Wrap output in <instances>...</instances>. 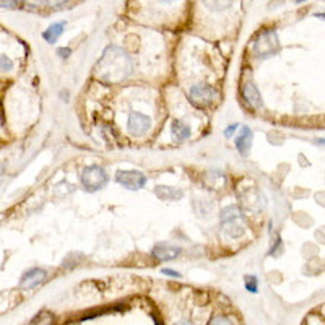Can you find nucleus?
<instances>
[{
    "instance_id": "1",
    "label": "nucleus",
    "mask_w": 325,
    "mask_h": 325,
    "mask_svg": "<svg viewBox=\"0 0 325 325\" xmlns=\"http://www.w3.org/2000/svg\"><path fill=\"white\" fill-rule=\"evenodd\" d=\"M132 59L127 52L117 47L109 46L103 52L99 62L94 67V75L98 80L109 83V85H119L130 77L132 73Z\"/></svg>"
},
{
    "instance_id": "2",
    "label": "nucleus",
    "mask_w": 325,
    "mask_h": 325,
    "mask_svg": "<svg viewBox=\"0 0 325 325\" xmlns=\"http://www.w3.org/2000/svg\"><path fill=\"white\" fill-rule=\"evenodd\" d=\"M252 52H254V56L259 59H267L270 56H275L277 52H280V41H278V34L275 33V30L262 31L257 36V39L254 41Z\"/></svg>"
},
{
    "instance_id": "3",
    "label": "nucleus",
    "mask_w": 325,
    "mask_h": 325,
    "mask_svg": "<svg viewBox=\"0 0 325 325\" xmlns=\"http://www.w3.org/2000/svg\"><path fill=\"white\" fill-rule=\"evenodd\" d=\"M109 178L104 168L98 164H93V166H86V168L82 171L80 174V182L86 192H96V190H101L104 186L108 184Z\"/></svg>"
},
{
    "instance_id": "4",
    "label": "nucleus",
    "mask_w": 325,
    "mask_h": 325,
    "mask_svg": "<svg viewBox=\"0 0 325 325\" xmlns=\"http://www.w3.org/2000/svg\"><path fill=\"white\" fill-rule=\"evenodd\" d=\"M116 181L127 190H140L146 184V176L135 169H119L116 172Z\"/></svg>"
},
{
    "instance_id": "5",
    "label": "nucleus",
    "mask_w": 325,
    "mask_h": 325,
    "mask_svg": "<svg viewBox=\"0 0 325 325\" xmlns=\"http://www.w3.org/2000/svg\"><path fill=\"white\" fill-rule=\"evenodd\" d=\"M189 98L192 101V104L197 108H205L208 104H212L216 98V90L213 86L205 85V83H198L194 85L189 91Z\"/></svg>"
},
{
    "instance_id": "6",
    "label": "nucleus",
    "mask_w": 325,
    "mask_h": 325,
    "mask_svg": "<svg viewBox=\"0 0 325 325\" xmlns=\"http://www.w3.org/2000/svg\"><path fill=\"white\" fill-rule=\"evenodd\" d=\"M152 127V119L145 116L142 112H132L129 116V122H127V130L130 135L134 137H142L145 135Z\"/></svg>"
},
{
    "instance_id": "7",
    "label": "nucleus",
    "mask_w": 325,
    "mask_h": 325,
    "mask_svg": "<svg viewBox=\"0 0 325 325\" xmlns=\"http://www.w3.org/2000/svg\"><path fill=\"white\" fill-rule=\"evenodd\" d=\"M47 278V271L42 268H31L28 271H24L21 280H20V289L23 291H30V289L39 286L44 280Z\"/></svg>"
},
{
    "instance_id": "8",
    "label": "nucleus",
    "mask_w": 325,
    "mask_h": 325,
    "mask_svg": "<svg viewBox=\"0 0 325 325\" xmlns=\"http://www.w3.org/2000/svg\"><path fill=\"white\" fill-rule=\"evenodd\" d=\"M182 252V249L179 247V245L176 244H169V242H160L156 244L152 254L153 257H156L158 260H163V262H169V260H174L176 257H179V254Z\"/></svg>"
},
{
    "instance_id": "9",
    "label": "nucleus",
    "mask_w": 325,
    "mask_h": 325,
    "mask_svg": "<svg viewBox=\"0 0 325 325\" xmlns=\"http://www.w3.org/2000/svg\"><path fill=\"white\" fill-rule=\"evenodd\" d=\"M252 142H254V132L251 130V127L242 126V127H241V132L238 134V137H236V140H234V143H236V148H238V152H239L242 156H247L249 152H251Z\"/></svg>"
},
{
    "instance_id": "10",
    "label": "nucleus",
    "mask_w": 325,
    "mask_h": 325,
    "mask_svg": "<svg viewBox=\"0 0 325 325\" xmlns=\"http://www.w3.org/2000/svg\"><path fill=\"white\" fill-rule=\"evenodd\" d=\"M242 96H244L245 103H247L252 109H259V108H262V96H260V91H259V88H257L256 85H254L252 82L244 83V86H242Z\"/></svg>"
},
{
    "instance_id": "11",
    "label": "nucleus",
    "mask_w": 325,
    "mask_h": 325,
    "mask_svg": "<svg viewBox=\"0 0 325 325\" xmlns=\"http://www.w3.org/2000/svg\"><path fill=\"white\" fill-rule=\"evenodd\" d=\"M171 130H172V137L178 143L186 142V140L190 137V127L187 124H184L182 120H178V119L172 120Z\"/></svg>"
},
{
    "instance_id": "12",
    "label": "nucleus",
    "mask_w": 325,
    "mask_h": 325,
    "mask_svg": "<svg viewBox=\"0 0 325 325\" xmlns=\"http://www.w3.org/2000/svg\"><path fill=\"white\" fill-rule=\"evenodd\" d=\"M64 30H65V21H62V23H54V24H51L49 28L42 33V38L46 39L49 44H56L57 39H59L60 36H62Z\"/></svg>"
},
{
    "instance_id": "13",
    "label": "nucleus",
    "mask_w": 325,
    "mask_h": 325,
    "mask_svg": "<svg viewBox=\"0 0 325 325\" xmlns=\"http://www.w3.org/2000/svg\"><path fill=\"white\" fill-rule=\"evenodd\" d=\"M156 195L163 200H179L182 197V190L178 187H168V186H158Z\"/></svg>"
},
{
    "instance_id": "14",
    "label": "nucleus",
    "mask_w": 325,
    "mask_h": 325,
    "mask_svg": "<svg viewBox=\"0 0 325 325\" xmlns=\"http://www.w3.org/2000/svg\"><path fill=\"white\" fill-rule=\"evenodd\" d=\"M241 215L242 213H241V210H239L238 205H231L228 208H223V212H221V223H223V226L238 221V219H241Z\"/></svg>"
},
{
    "instance_id": "15",
    "label": "nucleus",
    "mask_w": 325,
    "mask_h": 325,
    "mask_svg": "<svg viewBox=\"0 0 325 325\" xmlns=\"http://www.w3.org/2000/svg\"><path fill=\"white\" fill-rule=\"evenodd\" d=\"M244 285H245V289H247L249 293H257L259 291V280H257V277L245 275L244 277Z\"/></svg>"
},
{
    "instance_id": "16",
    "label": "nucleus",
    "mask_w": 325,
    "mask_h": 325,
    "mask_svg": "<svg viewBox=\"0 0 325 325\" xmlns=\"http://www.w3.org/2000/svg\"><path fill=\"white\" fill-rule=\"evenodd\" d=\"M13 68V60L7 56H0V72H10Z\"/></svg>"
},
{
    "instance_id": "17",
    "label": "nucleus",
    "mask_w": 325,
    "mask_h": 325,
    "mask_svg": "<svg viewBox=\"0 0 325 325\" xmlns=\"http://www.w3.org/2000/svg\"><path fill=\"white\" fill-rule=\"evenodd\" d=\"M208 325H233V322L226 317H213L208 322Z\"/></svg>"
},
{
    "instance_id": "18",
    "label": "nucleus",
    "mask_w": 325,
    "mask_h": 325,
    "mask_svg": "<svg viewBox=\"0 0 325 325\" xmlns=\"http://www.w3.org/2000/svg\"><path fill=\"white\" fill-rule=\"evenodd\" d=\"M57 54L62 57V59H68V56L72 54V49H70V47H59L57 49Z\"/></svg>"
},
{
    "instance_id": "19",
    "label": "nucleus",
    "mask_w": 325,
    "mask_h": 325,
    "mask_svg": "<svg viewBox=\"0 0 325 325\" xmlns=\"http://www.w3.org/2000/svg\"><path fill=\"white\" fill-rule=\"evenodd\" d=\"M236 129H238V124H231L230 127H226V129H224V137H226V138L233 137V134L236 132Z\"/></svg>"
},
{
    "instance_id": "20",
    "label": "nucleus",
    "mask_w": 325,
    "mask_h": 325,
    "mask_svg": "<svg viewBox=\"0 0 325 325\" xmlns=\"http://www.w3.org/2000/svg\"><path fill=\"white\" fill-rule=\"evenodd\" d=\"M163 275H168V277H174V278H181L182 275L179 273V271H176V270H169V268H163Z\"/></svg>"
},
{
    "instance_id": "21",
    "label": "nucleus",
    "mask_w": 325,
    "mask_h": 325,
    "mask_svg": "<svg viewBox=\"0 0 325 325\" xmlns=\"http://www.w3.org/2000/svg\"><path fill=\"white\" fill-rule=\"evenodd\" d=\"M16 5V2H0V7H15Z\"/></svg>"
},
{
    "instance_id": "22",
    "label": "nucleus",
    "mask_w": 325,
    "mask_h": 325,
    "mask_svg": "<svg viewBox=\"0 0 325 325\" xmlns=\"http://www.w3.org/2000/svg\"><path fill=\"white\" fill-rule=\"evenodd\" d=\"M174 325H192L190 322H186V320H182V322H178V323H174Z\"/></svg>"
},
{
    "instance_id": "23",
    "label": "nucleus",
    "mask_w": 325,
    "mask_h": 325,
    "mask_svg": "<svg viewBox=\"0 0 325 325\" xmlns=\"http://www.w3.org/2000/svg\"><path fill=\"white\" fill-rule=\"evenodd\" d=\"M315 16H317V18H322V20H325V13H315Z\"/></svg>"
},
{
    "instance_id": "24",
    "label": "nucleus",
    "mask_w": 325,
    "mask_h": 325,
    "mask_svg": "<svg viewBox=\"0 0 325 325\" xmlns=\"http://www.w3.org/2000/svg\"><path fill=\"white\" fill-rule=\"evenodd\" d=\"M315 143H320V145H325V140H317Z\"/></svg>"
},
{
    "instance_id": "25",
    "label": "nucleus",
    "mask_w": 325,
    "mask_h": 325,
    "mask_svg": "<svg viewBox=\"0 0 325 325\" xmlns=\"http://www.w3.org/2000/svg\"><path fill=\"white\" fill-rule=\"evenodd\" d=\"M155 325H161V323H160V320H158V319H155Z\"/></svg>"
}]
</instances>
